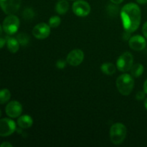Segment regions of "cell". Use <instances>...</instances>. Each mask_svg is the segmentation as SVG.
<instances>
[{"label": "cell", "mask_w": 147, "mask_h": 147, "mask_svg": "<svg viewBox=\"0 0 147 147\" xmlns=\"http://www.w3.org/2000/svg\"><path fill=\"white\" fill-rule=\"evenodd\" d=\"M121 17L125 32L132 33L139 28L142 19V13L139 6L134 3H129L121 10Z\"/></svg>", "instance_id": "6da1fadb"}, {"label": "cell", "mask_w": 147, "mask_h": 147, "mask_svg": "<svg viewBox=\"0 0 147 147\" xmlns=\"http://www.w3.org/2000/svg\"><path fill=\"white\" fill-rule=\"evenodd\" d=\"M116 86L121 94L129 96L134 87V80L132 76L126 73L122 74L116 80Z\"/></svg>", "instance_id": "7a4b0ae2"}, {"label": "cell", "mask_w": 147, "mask_h": 147, "mask_svg": "<svg viewBox=\"0 0 147 147\" xmlns=\"http://www.w3.org/2000/svg\"><path fill=\"white\" fill-rule=\"evenodd\" d=\"M126 127L121 123H116L111 127L110 138L113 144H121L126 136Z\"/></svg>", "instance_id": "3957f363"}, {"label": "cell", "mask_w": 147, "mask_h": 147, "mask_svg": "<svg viewBox=\"0 0 147 147\" xmlns=\"http://www.w3.org/2000/svg\"><path fill=\"white\" fill-rule=\"evenodd\" d=\"M20 27V20L14 14H9L3 22L2 28L7 34H14Z\"/></svg>", "instance_id": "277c9868"}, {"label": "cell", "mask_w": 147, "mask_h": 147, "mask_svg": "<svg viewBox=\"0 0 147 147\" xmlns=\"http://www.w3.org/2000/svg\"><path fill=\"white\" fill-rule=\"evenodd\" d=\"M134 57L133 55L129 52L123 53L118 58L116 62L117 68L121 72H128L130 70L133 65Z\"/></svg>", "instance_id": "5b68a950"}, {"label": "cell", "mask_w": 147, "mask_h": 147, "mask_svg": "<svg viewBox=\"0 0 147 147\" xmlns=\"http://www.w3.org/2000/svg\"><path fill=\"white\" fill-rule=\"evenodd\" d=\"M22 0H0V7L7 14H14L20 8Z\"/></svg>", "instance_id": "8992f818"}, {"label": "cell", "mask_w": 147, "mask_h": 147, "mask_svg": "<svg viewBox=\"0 0 147 147\" xmlns=\"http://www.w3.org/2000/svg\"><path fill=\"white\" fill-rule=\"evenodd\" d=\"M16 130L15 122L9 119H0V136L6 137L12 134Z\"/></svg>", "instance_id": "52a82bcc"}, {"label": "cell", "mask_w": 147, "mask_h": 147, "mask_svg": "<svg viewBox=\"0 0 147 147\" xmlns=\"http://www.w3.org/2000/svg\"><path fill=\"white\" fill-rule=\"evenodd\" d=\"M73 11L78 17H86L90 12V6L84 0H78L72 6Z\"/></svg>", "instance_id": "ba28073f"}, {"label": "cell", "mask_w": 147, "mask_h": 147, "mask_svg": "<svg viewBox=\"0 0 147 147\" xmlns=\"http://www.w3.org/2000/svg\"><path fill=\"white\" fill-rule=\"evenodd\" d=\"M84 59V53L81 50L76 49L67 55L66 61L72 66H78L81 64Z\"/></svg>", "instance_id": "9c48e42d"}, {"label": "cell", "mask_w": 147, "mask_h": 147, "mask_svg": "<svg viewBox=\"0 0 147 147\" xmlns=\"http://www.w3.org/2000/svg\"><path fill=\"white\" fill-rule=\"evenodd\" d=\"M32 34L36 38L39 40L47 38L50 34V25L45 23H40L33 28Z\"/></svg>", "instance_id": "30bf717a"}, {"label": "cell", "mask_w": 147, "mask_h": 147, "mask_svg": "<svg viewBox=\"0 0 147 147\" xmlns=\"http://www.w3.org/2000/svg\"><path fill=\"white\" fill-rule=\"evenodd\" d=\"M5 111L7 116L10 118L19 117L22 112V106L18 101L13 100L7 105Z\"/></svg>", "instance_id": "8fae6325"}, {"label": "cell", "mask_w": 147, "mask_h": 147, "mask_svg": "<svg viewBox=\"0 0 147 147\" xmlns=\"http://www.w3.org/2000/svg\"><path fill=\"white\" fill-rule=\"evenodd\" d=\"M129 47L135 51H142L146 47V42L144 37L141 35H135L131 37L129 41Z\"/></svg>", "instance_id": "7c38bea8"}, {"label": "cell", "mask_w": 147, "mask_h": 147, "mask_svg": "<svg viewBox=\"0 0 147 147\" xmlns=\"http://www.w3.org/2000/svg\"><path fill=\"white\" fill-rule=\"evenodd\" d=\"M33 123V120L31 116L28 115H24L20 116L17 120V124L22 129H28L31 127Z\"/></svg>", "instance_id": "4fadbf2b"}, {"label": "cell", "mask_w": 147, "mask_h": 147, "mask_svg": "<svg viewBox=\"0 0 147 147\" xmlns=\"http://www.w3.org/2000/svg\"><path fill=\"white\" fill-rule=\"evenodd\" d=\"M7 45L9 51L12 53H17L20 47V43L17 41V38L11 37H7Z\"/></svg>", "instance_id": "5bb4252c"}, {"label": "cell", "mask_w": 147, "mask_h": 147, "mask_svg": "<svg viewBox=\"0 0 147 147\" xmlns=\"http://www.w3.org/2000/svg\"><path fill=\"white\" fill-rule=\"evenodd\" d=\"M69 9V4L65 0H60L56 4L55 11L59 14H64Z\"/></svg>", "instance_id": "9a60e30c"}, {"label": "cell", "mask_w": 147, "mask_h": 147, "mask_svg": "<svg viewBox=\"0 0 147 147\" xmlns=\"http://www.w3.org/2000/svg\"><path fill=\"white\" fill-rule=\"evenodd\" d=\"M144 66L140 63H137V64L133 65L131 68L130 69L131 75L134 78H138L139 76H142L144 73Z\"/></svg>", "instance_id": "2e32d148"}, {"label": "cell", "mask_w": 147, "mask_h": 147, "mask_svg": "<svg viewBox=\"0 0 147 147\" xmlns=\"http://www.w3.org/2000/svg\"><path fill=\"white\" fill-rule=\"evenodd\" d=\"M100 70H101V71L104 74L111 76V75H113L115 73V72H116V67L112 63H106L102 65L101 67H100Z\"/></svg>", "instance_id": "e0dca14e"}, {"label": "cell", "mask_w": 147, "mask_h": 147, "mask_svg": "<svg viewBox=\"0 0 147 147\" xmlns=\"http://www.w3.org/2000/svg\"><path fill=\"white\" fill-rule=\"evenodd\" d=\"M11 98V93L8 89H2L0 90V104H4L8 102Z\"/></svg>", "instance_id": "ac0fdd59"}, {"label": "cell", "mask_w": 147, "mask_h": 147, "mask_svg": "<svg viewBox=\"0 0 147 147\" xmlns=\"http://www.w3.org/2000/svg\"><path fill=\"white\" fill-rule=\"evenodd\" d=\"M17 40L19 42V43H20V45L24 46L27 45L29 43V42H30V37L26 33L22 32L17 34Z\"/></svg>", "instance_id": "d6986e66"}, {"label": "cell", "mask_w": 147, "mask_h": 147, "mask_svg": "<svg viewBox=\"0 0 147 147\" xmlns=\"http://www.w3.org/2000/svg\"><path fill=\"white\" fill-rule=\"evenodd\" d=\"M60 22H61V20L60 17L58 16H54V17H52L49 20V25L50 27L56 28L60 25Z\"/></svg>", "instance_id": "ffe728a7"}, {"label": "cell", "mask_w": 147, "mask_h": 147, "mask_svg": "<svg viewBox=\"0 0 147 147\" xmlns=\"http://www.w3.org/2000/svg\"><path fill=\"white\" fill-rule=\"evenodd\" d=\"M34 17V11L32 9L27 8L23 11V17L27 20H30Z\"/></svg>", "instance_id": "44dd1931"}, {"label": "cell", "mask_w": 147, "mask_h": 147, "mask_svg": "<svg viewBox=\"0 0 147 147\" xmlns=\"http://www.w3.org/2000/svg\"><path fill=\"white\" fill-rule=\"evenodd\" d=\"M56 66L59 69H63L66 66V62L63 60H59L56 63Z\"/></svg>", "instance_id": "7402d4cb"}, {"label": "cell", "mask_w": 147, "mask_h": 147, "mask_svg": "<svg viewBox=\"0 0 147 147\" xmlns=\"http://www.w3.org/2000/svg\"><path fill=\"white\" fill-rule=\"evenodd\" d=\"M144 97H145V92L144 91V92H142V91L138 92L137 94H136V99H137V100H143V99L144 98Z\"/></svg>", "instance_id": "603a6c76"}, {"label": "cell", "mask_w": 147, "mask_h": 147, "mask_svg": "<svg viewBox=\"0 0 147 147\" xmlns=\"http://www.w3.org/2000/svg\"><path fill=\"white\" fill-rule=\"evenodd\" d=\"M142 32H143L144 36L147 38V22L144 23L143 27H142Z\"/></svg>", "instance_id": "cb8c5ba5"}, {"label": "cell", "mask_w": 147, "mask_h": 147, "mask_svg": "<svg viewBox=\"0 0 147 147\" xmlns=\"http://www.w3.org/2000/svg\"><path fill=\"white\" fill-rule=\"evenodd\" d=\"M6 43H7V40H6V39H4V37H0V49L2 48Z\"/></svg>", "instance_id": "d4e9b609"}, {"label": "cell", "mask_w": 147, "mask_h": 147, "mask_svg": "<svg viewBox=\"0 0 147 147\" xmlns=\"http://www.w3.org/2000/svg\"><path fill=\"white\" fill-rule=\"evenodd\" d=\"M12 146V144H11L9 142H3L0 144V147H11Z\"/></svg>", "instance_id": "484cf974"}, {"label": "cell", "mask_w": 147, "mask_h": 147, "mask_svg": "<svg viewBox=\"0 0 147 147\" xmlns=\"http://www.w3.org/2000/svg\"><path fill=\"white\" fill-rule=\"evenodd\" d=\"M111 1L113 4H121V2H123V0H110Z\"/></svg>", "instance_id": "4316f807"}, {"label": "cell", "mask_w": 147, "mask_h": 147, "mask_svg": "<svg viewBox=\"0 0 147 147\" xmlns=\"http://www.w3.org/2000/svg\"><path fill=\"white\" fill-rule=\"evenodd\" d=\"M144 91L145 92V93L147 94V79L146 81L144 82Z\"/></svg>", "instance_id": "83f0119b"}, {"label": "cell", "mask_w": 147, "mask_h": 147, "mask_svg": "<svg viewBox=\"0 0 147 147\" xmlns=\"http://www.w3.org/2000/svg\"><path fill=\"white\" fill-rule=\"evenodd\" d=\"M136 1L140 4H145L147 3V0H136Z\"/></svg>", "instance_id": "f1b7e54d"}, {"label": "cell", "mask_w": 147, "mask_h": 147, "mask_svg": "<svg viewBox=\"0 0 147 147\" xmlns=\"http://www.w3.org/2000/svg\"><path fill=\"white\" fill-rule=\"evenodd\" d=\"M144 106L147 110V98H146V100H145V101H144Z\"/></svg>", "instance_id": "f546056e"}, {"label": "cell", "mask_w": 147, "mask_h": 147, "mask_svg": "<svg viewBox=\"0 0 147 147\" xmlns=\"http://www.w3.org/2000/svg\"><path fill=\"white\" fill-rule=\"evenodd\" d=\"M1 32H2V27H1V26L0 25V35L1 34Z\"/></svg>", "instance_id": "4dcf8cb0"}, {"label": "cell", "mask_w": 147, "mask_h": 147, "mask_svg": "<svg viewBox=\"0 0 147 147\" xmlns=\"http://www.w3.org/2000/svg\"><path fill=\"white\" fill-rule=\"evenodd\" d=\"M1 110H0V117H1Z\"/></svg>", "instance_id": "1f68e13d"}]
</instances>
